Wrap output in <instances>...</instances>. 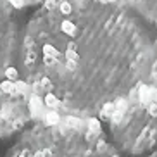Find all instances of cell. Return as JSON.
Returning <instances> with one entry per match:
<instances>
[{
    "instance_id": "obj_5",
    "label": "cell",
    "mask_w": 157,
    "mask_h": 157,
    "mask_svg": "<svg viewBox=\"0 0 157 157\" xmlns=\"http://www.w3.org/2000/svg\"><path fill=\"white\" fill-rule=\"evenodd\" d=\"M150 76H152V81H154V90H155V95H157V57L155 60L152 62V73H150Z\"/></svg>"
},
{
    "instance_id": "obj_3",
    "label": "cell",
    "mask_w": 157,
    "mask_h": 157,
    "mask_svg": "<svg viewBox=\"0 0 157 157\" xmlns=\"http://www.w3.org/2000/svg\"><path fill=\"white\" fill-rule=\"evenodd\" d=\"M29 93L31 90L23 79H4L0 83V140L21 135L31 126Z\"/></svg>"
},
{
    "instance_id": "obj_4",
    "label": "cell",
    "mask_w": 157,
    "mask_h": 157,
    "mask_svg": "<svg viewBox=\"0 0 157 157\" xmlns=\"http://www.w3.org/2000/svg\"><path fill=\"white\" fill-rule=\"evenodd\" d=\"M59 12L62 16H69V14H73V5L69 4V2H60L59 4Z\"/></svg>"
},
{
    "instance_id": "obj_1",
    "label": "cell",
    "mask_w": 157,
    "mask_h": 157,
    "mask_svg": "<svg viewBox=\"0 0 157 157\" xmlns=\"http://www.w3.org/2000/svg\"><path fill=\"white\" fill-rule=\"evenodd\" d=\"M5 157H121L97 119L60 117L31 123Z\"/></svg>"
},
{
    "instance_id": "obj_2",
    "label": "cell",
    "mask_w": 157,
    "mask_h": 157,
    "mask_svg": "<svg viewBox=\"0 0 157 157\" xmlns=\"http://www.w3.org/2000/svg\"><path fill=\"white\" fill-rule=\"evenodd\" d=\"M98 117L107 121L117 152L140 157L157 148V95L152 85H136L124 97L107 104Z\"/></svg>"
},
{
    "instance_id": "obj_6",
    "label": "cell",
    "mask_w": 157,
    "mask_h": 157,
    "mask_svg": "<svg viewBox=\"0 0 157 157\" xmlns=\"http://www.w3.org/2000/svg\"><path fill=\"white\" fill-rule=\"evenodd\" d=\"M10 4L14 5L16 9H21V7L24 5V0H10Z\"/></svg>"
},
{
    "instance_id": "obj_7",
    "label": "cell",
    "mask_w": 157,
    "mask_h": 157,
    "mask_svg": "<svg viewBox=\"0 0 157 157\" xmlns=\"http://www.w3.org/2000/svg\"><path fill=\"white\" fill-rule=\"evenodd\" d=\"M45 7H47L48 10H52L54 7H56V2H54V0H47V2H45Z\"/></svg>"
},
{
    "instance_id": "obj_8",
    "label": "cell",
    "mask_w": 157,
    "mask_h": 157,
    "mask_svg": "<svg viewBox=\"0 0 157 157\" xmlns=\"http://www.w3.org/2000/svg\"><path fill=\"white\" fill-rule=\"evenodd\" d=\"M148 157H157V148H155V150H154L152 154H148Z\"/></svg>"
}]
</instances>
